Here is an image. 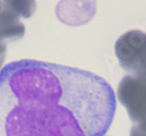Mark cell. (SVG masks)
<instances>
[{
  "instance_id": "cell-1",
  "label": "cell",
  "mask_w": 146,
  "mask_h": 136,
  "mask_svg": "<svg viewBox=\"0 0 146 136\" xmlns=\"http://www.w3.org/2000/svg\"><path fill=\"white\" fill-rule=\"evenodd\" d=\"M115 109L111 86L88 71L22 59L0 73V136H104Z\"/></svg>"
},
{
  "instance_id": "cell-2",
  "label": "cell",
  "mask_w": 146,
  "mask_h": 136,
  "mask_svg": "<svg viewBox=\"0 0 146 136\" xmlns=\"http://www.w3.org/2000/svg\"><path fill=\"white\" fill-rule=\"evenodd\" d=\"M117 97L133 123L130 136H146V81L125 76L119 82Z\"/></svg>"
},
{
  "instance_id": "cell-3",
  "label": "cell",
  "mask_w": 146,
  "mask_h": 136,
  "mask_svg": "<svg viewBox=\"0 0 146 136\" xmlns=\"http://www.w3.org/2000/svg\"><path fill=\"white\" fill-rule=\"evenodd\" d=\"M115 52L126 72L146 81V33L140 30L126 32L115 42Z\"/></svg>"
},
{
  "instance_id": "cell-4",
  "label": "cell",
  "mask_w": 146,
  "mask_h": 136,
  "mask_svg": "<svg viewBox=\"0 0 146 136\" xmlns=\"http://www.w3.org/2000/svg\"><path fill=\"white\" fill-rule=\"evenodd\" d=\"M33 1H0V42L7 43L23 38L26 27L22 19H29L35 11Z\"/></svg>"
},
{
  "instance_id": "cell-5",
  "label": "cell",
  "mask_w": 146,
  "mask_h": 136,
  "mask_svg": "<svg viewBox=\"0 0 146 136\" xmlns=\"http://www.w3.org/2000/svg\"><path fill=\"white\" fill-rule=\"evenodd\" d=\"M5 56H6V44L0 42V73H1V68L4 63Z\"/></svg>"
}]
</instances>
